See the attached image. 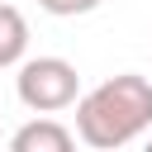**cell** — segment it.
Listing matches in <instances>:
<instances>
[{
  "label": "cell",
  "instance_id": "cell-1",
  "mask_svg": "<svg viewBox=\"0 0 152 152\" xmlns=\"http://www.w3.org/2000/svg\"><path fill=\"white\" fill-rule=\"evenodd\" d=\"M152 128V81L119 71L76 100V138L95 152H119Z\"/></svg>",
  "mask_w": 152,
  "mask_h": 152
},
{
  "label": "cell",
  "instance_id": "cell-2",
  "mask_svg": "<svg viewBox=\"0 0 152 152\" xmlns=\"http://www.w3.org/2000/svg\"><path fill=\"white\" fill-rule=\"evenodd\" d=\"M14 95L33 114H62L81 100V71L66 57H24L14 76Z\"/></svg>",
  "mask_w": 152,
  "mask_h": 152
},
{
  "label": "cell",
  "instance_id": "cell-3",
  "mask_svg": "<svg viewBox=\"0 0 152 152\" xmlns=\"http://www.w3.org/2000/svg\"><path fill=\"white\" fill-rule=\"evenodd\" d=\"M10 152H76V133L57 119H28L24 128H14Z\"/></svg>",
  "mask_w": 152,
  "mask_h": 152
},
{
  "label": "cell",
  "instance_id": "cell-4",
  "mask_svg": "<svg viewBox=\"0 0 152 152\" xmlns=\"http://www.w3.org/2000/svg\"><path fill=\"white\" fill-rule=\"evenodd\" d=\"M28 52V19L14 5H0V71L19 66Z\"/></svg>",
  "mask_w": 152,
  "mask_h": 152
},
{
  "label": "cell",
  "instance_id": "cell-5",
  "mask_svg": "<svg viewBox=\"0 0 152 152\" xmlns=\"http://www.w3.org/2000/svg\"><path fill=\"white\" fill-rule=\"evenodd\" d=\"M104 0H38V10H48V14H57V19H76V14H90V10H100Z\"/></svg>",
  "mask_w": 152,
  "mask_h": 152
},
{
  "label": "cell",
  "instance_id": "cell-6",
  "mask_svg": "<svg viewBox=\"0 0 152 152\" xmlns=\"http://www.w3.org/2000/svg\"><path fill=\"white\" fill-rule=\"evenodd\" d=\"M142 152H152V138H147V142H142Z\"/></svg>",
  "mask_w": 152,
  "mask_h": 152
}]
</instances>
